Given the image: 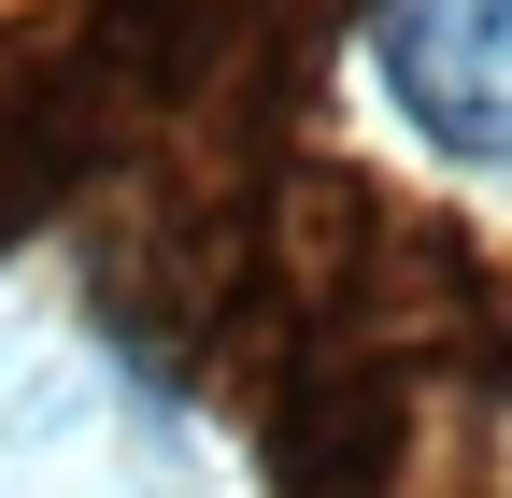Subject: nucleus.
<instances>
[{
  "instance_id": "obj_1",
  "label": "nucleus",
  "mask_w": 512,
  "mask_h": 498,
  "mask_svg": "<svg viewBox=\"0 0 512 498\" xmlns=\"http://www.w3.org/2000/svg\"><path fill=\"white\" fill-rule=\"evenodd\" d=\"M384 86L399 114L470 157V171H512V0H384Z\"/></svg>"
}]
</instances>
